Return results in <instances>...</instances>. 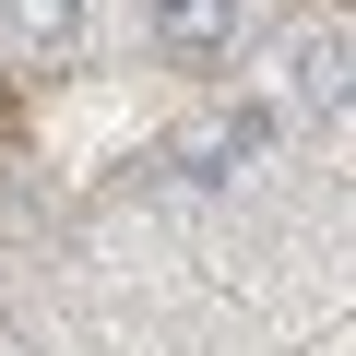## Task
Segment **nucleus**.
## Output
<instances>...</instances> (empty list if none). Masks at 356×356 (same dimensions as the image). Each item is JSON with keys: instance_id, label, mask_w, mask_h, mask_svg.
<instances>
[{"instance_id": "obj_3", "label": "nucleus", "mask_w": 356, "mask_h": 356, "mask_svg": "<svg viewBox=\"0 0 356 356\" xmlns=\"http://www.w3.org/2000/svg\"><path fill=\"white\" fill-rule=\"evenodd\" d=\"M261 131L273 119H202V131H178V178H202V191L238 178V154H261Z\"/></svg>"}, {"instance_id": "obj_2", "label": "nucleus", "mask_w": 356, "mask_h": 356, "mask_svg": "<svg viewBox=\"0 0 356 356\" xmlns=\"http://www.w3.org/2000/svg\"><path fill=\"white\" fill-rule=\"evenodd\" d=\"M285 83H297V107H356V36H297Z\"/></svg>"}, {"instance_id": "obj_4", "label": "nucleus", "mask_w": 356, "mask_h": 356, "mask_svg": "<svg viewBox=\"0 0 356 356\" xmlns=\"http://www.w3.org/2000/svg\"><path fill=\"white\" fill-rule=\"evenodd\" d=\"M13 48H83V0H0Z\"/></svg>"}, {"instance_id": "obj_1", "label": "nucleus", "mask_w": 356, "mask_h": 356, "mask_svg": "<svg viewBox=\"0 0 356 356\" xmlns=\"http://www.w3.org/2000/svg\"><path fill=\"white\" fill-rule=\"evenodd\" d=\"M250 36V0H143V48L166 72H226Z\"/></svg>"}]
</instances>
